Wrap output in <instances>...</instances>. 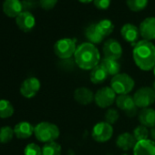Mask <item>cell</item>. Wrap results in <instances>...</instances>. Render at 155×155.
Masks as SVG:
<instances>
[{"mask_svg": "<svg viewBox=\"0 0 155 155\" xmlns=\"http://www.w3.org/2000/svg\"><path fill=\"white\" fill-rule=\"evenodd\" d=\"M132 56L135 64L144 71L153 69L155 67V46L148 40L142 39L133 46Z\"/></svg>", "mask_w": 155, "mask_h": 155, "instance_id": "1", "label": "cell"}, {"mask_svg": "<svg viewBox=\"0 0 155 155\" xmlns=\"http://www.w3.org/2000/svg\"><path fill=\"white\" fill-rule=\"evenodd\" d=\"M74 60L76 65L81 69L91 70L101 63V54L94 44L84 42L77 47Z\"/></svg>", "mask_w": 155, "mask_h": 155, "instance_id": "2", "label": "cell"}, {"mask_svg": "<svg viewBox=\"0 0 155 155\" xmlns=\"http://www.w3.org/2000/svg\"><path fill=\"white\" fill-rule=\"evenodd\" d=\"M34 134L38 140L44 143H48L55 141L59 137L60 131L56 124L48 121H42L35 126Z\"/></svg>", "mask_w": 155, "mask_h": 155, "instance_id": "3", "label": "cell"}, {"mask_svg": "<svg viewBox=\"0 0 155 155\" xmlns=\"http://www.w3.org/2000/svg\"><path fill=\"white\" fill-rule=\"evenodd\" d=\"M134 85V80L127 73H120L112 77L110 81V88L119 95L129 94L133 90Z\"/></svg>", "mask_w": 155, "mask_h": 155, "instance_id": "4", "label": "cell"}, {"mask_svg": "<svg viewBox=\"0 0 155 155\" xmlns=\"http://www.w3.org/2000/svg\"><path fill=\"white\" fill-rule=\"evenodd\" d=\"M77 49L76 40L69 38L58 39L54 45V52L60 59H68L75 54Z\"/></svg>", "mask_w": 155, "mask_h": 155, "instance_id": "5", "label": "cell"}, {"mask_svg": "<svg viewBox=\"0 0 155 155\" xmlns=\"http://www.w3.org/2000/svg\"><path fill=\"white\" fill-rule=\"evenodd\" d=\"M133 100L138 108H149L155 101V91L150 87H142L134 93Z\"/></svg>", "mask_w": 155, "mask_h": 155, "instance_id": "6", "label": "cell"}, {"mask_svg": "<svg viewBox=\"0 0 155 155\" xmlns=\"http://www.w3.org/2000/svg\"><path fill=\"white\" fill-rule=\"evenodd\" d=\"M116 93L110 87H103L97 91L94 96L95 103L102 109L109 108L116 101Z\"/></svg>", "mask_w": 155, "mask_h": 155, "instance_id": "7", "label": "cell"}, {"mask_svg": "<svg viewBox=\"0 0 155 155\" xmlns=\"http://www.w3.org/2000/svg\"><path fill=\"white\" fill-rule=\"evenodd\" d=\"M113 135L112 125L106 121H101L94 125L91 136L94 140L98 142H106L110 140Z\"/></svg>", "mask_w": 155, "mask_h": 155, "instance_id": "8", "label": "cell"}, {"mask_svg": "<svg viewBox=\"0 0 155 155\" xmlns=\"http://www.w3.org/2000/svg\"><path fill=\"white\" fill-rule=\"evenodd\" d=\"M116 105L117 107L125 112V114L129 117H134L137 113L138 107L136 106L133 96H130V94H124V95H119L116 98Z\"/></svg>", "mask_w": 155, "mask_h": 155, "instance_id": "9", "label": "cell"}, {"mask_svg": "<svg viewBox=\"0 0 155 155\" xmlns=\"http://www.w3.org/2000/svg\"><path fill=\"white\" fill-rule=\"evenodd\" d=\"M41 87L40 81L35 77H30L26 79L20 87V93L24 98L31 99L34 98L39 91Z\"/></svg>", "mask_w": 155, "mask_h": 155, "instance_id": "10", "label": "cell"}, {"mask_svg": "<svg viewBox=\"0 0 155 155\" xmlns=\"http://www.w3.org/2000/svg\"><path fill=\"white\" fill-rule=\"evenodd\" d=\"M102 51L106 58L118 60L122 56V47L120 43L114 38H110L105 41Z\"/></svg>", "mask_w": 155, "mask_h": 155, "instance_id": "11", "label": "cell"}, {"mask_svg": "<svg viewBox=\"0 0 155 155\" xmlns=\"http://www.w3.org/2000/svg\"><path fill=\"white\" fill-rule=\"evenodd\" d=\"M16 23L19 29L24 32H29L36 26V18L31 12L23 11L16 18Z\"/></svg>", "mask_w": 155, "mask_h": 155, "instance_id": "12", "label": "cell"}, {"mask_svg": "<svg viewBox=\"0 0 155 155\" xmlns=\"http://www.w3.org/2000/svg\"><path fill=\"white\" fill-rule=\"evenodd\" d=\"M140 34L143 39L150 41L155 39V18L149 17L143 19L140 25Z\"/></svg>", "mask_w": 155, "mask_h": 155, "instance_id": "13", "label": "cell"}, {"mask_svg": "<svg viewBox=\"0 0 155 155\" xmlns=\"http://www.w3.org/2000/svg\"><path fill=\"white\" fill-rule=\"evenodd\" d=\"M120 34L125 41L130 43L133 46L138 42L139 37L140 35L139 28L130 23H127L122 26L120 29Z\"/></svg>", "mask_w": 155, "mask_h": 155, "instance_id": "14", "label": "cell"}, {"mask_svg": "<svg viewBox=\"0 0 155 155\" xmlns=\"http://www.w3.org/2000/svg\"><path fill=\"white\" fill-rule=\"evenodd\" d=\"M3 12L9 18H17L23 12L21 0H5L2 7Z\"/></svg>", "mask_w": 155, "mask_h": 155, "instance_id": "15", "label": "cell"}, {"mask_svg": "<svg viewBox=\"0 0 155 155\" xmlns=\"http://www.w3.org/2000/svg\"><path fill=\"white\" fill-rule=\"evenodd\" d=\"M137 143L136 139L130 132H122L116 139V145L122 150H130L134 149Z\"/></svg>", "mask_w": 155, "mask_h": 155, "instance_id": "16", "label": "cell"}, {"mask_svg": "<svg viewBox=\"0 0 155 155\" xmlns=\"http://www.w3.org/2000/svg\"><path fill=\"white\" fill-rule=\"evenodd\" d=\"M95 94L86 87L78 88L74 91V100L81 105H89L94 101Z\"/></svg>", "mask_w": 155, "mask_h": 155, "instance_id": "17", "label": "cell"}, {"mask_svg": "<svg viewBox=\"0 0 155 155\" xmlns=\"http://www.w3.org/2000/svg\"><path fill=\"white\" fill-rule=\"evenodd\" d=\"M134 155H155V141L151 140H144L137 141L134 149Z\"/></svg>", "mask_w": 155, "mask_h": 155, "instance_id": "18", "label": "cell"}, {"mask_svg": "<svg viewBox=\"0 0 155 155\" xmlns=\"http://www.w3.org/2000/svg\"><path fill=\"white\" fill-rule=\"evenodd\" d=\"M34 129L35 127L31 123L28 121H21L15 126L14 132L18 139L25 140L31 137L34 134Z\"/></svg>", "mask_w": 155, "mask_h": 155, "instance_id": "19", "label": "cell"}, {"mask_svg": "<svg viewBox=\"0 0 155 155\" xmlns=\"http://www.w3.org/2000/svg\"><path fill=\"white\" fill-rule=\"evenodd\" d=\"M139 121L147 128L155 127V110L150 108L142 109L139 113Z\"/></svg>", "mask_w": 155, "mask_h": 155, "instance_id": "20", "label": "cell"}, {"mask_svg": "<svg viewBox=\"0 0 155 155\" xmlns=\"http://www.w3.org/2000/svg\"><path fill=\"white\" fill-rule=\"evenodd\" d=\"M85 37L89 40L90 43L92 44H100L103 40L104 37L101 33V31L98 28L97 23L96 24H91L89 25L85 29Z\"/></svg>", "mask_w": 155, "mask_h": 155, "instance_id": "21", "label": "cell"}, {"mask_svg": "<svg viewBox=\"0 0 155 155\" xmlns=\"http://www.w3.org/2000/svg\"><path fill=\"white\" fill-rule=\"evenodd\" d=\"M108 76L109 74L106 71V69L101 64H99L98 66H96L94 68L91 69L90 79L93 84H101L106 81Z\"/></svg>", "mask_w": 155, "mask_h": 155, "instance_id": "22", "label": "cell"}, {"mask_svg": "<svg viewBox=\"0 0 155 155\" xmlns=\"http://www.w3.org/2000/svg\"><path fill=\"white\" fill-rule=\"evenodd\" d=\"M100 64L106 69V71L108 72L109 75L114 77V76L120 74V64L118 62V60L103 58L101 60V63Z\"/></svg>", "mask_w": 155, "mask_h": 155, "instance_id": "23", "label": "cell"}, {"mask_svg": "<svg viewBox=\"0 0 155 155\" xmlns=\"http://www.w3.org/2000/svg\"><path fill=\"white\" fill-rule=\"evenodd\" d=\"M14 114V107L8 100H0V118L8 119Z\"/></svg>", "mask_w": 155, "mask_h": 155, "instance_id": "24", "label": "cell"}, {"mask_svg": "<svg viewBox=\"0 0 155 155\" xmlns=\"http://www.w3.org/2000/svg\"><path fill=\"white\" fill-rule=\"evenodd\" d=\"M42 155H61V146L56 141L45 143L42 147Z\"/></svg>", "mask_w": 155, "mask_h": 155, "instance_id": "25", "label": "cell"}, {"mask_svg": "<svg viewBox=\"0 0 155 155\" xmlns=\"http://www.w3.org/2000/svg\"><path fill=\"white\" fill-rule=\"evenodd\" d=\"M97 26H98L99 30L101 31V33L102 34V36L104 38L110 36L113 32V30H114L113 23L110 19H107V18L101 19V21H99L97 23Z\"/></svg>", "mask_w": 155, "mask_h": 155, "instance_id": "26", "label": "cell"}, {"mask_svg": "<svg viewBox=\"0 0 155 155\" xmlns=\"http://www.w3.org/2000/svg\"><path fill=\"white\" fill-rule=\"evenodd\" d=\"M15 135L14 129L9 126H3L0 128V142L8 143L12 140Z\"/></svg>", "mask_w": 155, "mask_h": 155, "instance_id": "27", "label": "cell"}, {"mask_svg": "<svg viewBox=\"0 0 155 155\" xmlns=\"http://www.w3.org/2000/svg\"><path fill=\"white\" fill-rule=\"evenodd\" d=\"M149 0H126L128 8L133 12H139L143 10L147 5Z\"/></svg>", "mask_w": 155, "mask_h": 155, "instance_id": "28", "label": "cell"}, {"mask_svg": "<svg viewBox=\"0 0 155 155\" xmlns=\"http://www.w3.org/2000/svg\"><path fill=\"white\" fill-rule=\"evenodd\" d=\"M134 138L136 139L137 141H140V140H148L149 135H150V131L148 130V128L143 126V125H139L137 126L133 132H132Z\"/></svg>", "mask_w": 155, "mask_h": 155, "instance_id": "29", "label": "cell"}, {"mask_svg": "<svg viewBox=\"0 0 155 155\" xmlns=\"http://www.w3.org/2000/svg\"><path fill=\"white\" fill-rule=\"evenodd\" d=\"M25 155H42V148L36 143H28L24 149Z\"/></svg>", "mask_w": 155, "mask_h": 155, "instance_id": "30", "label": "cell"}, {"mask_svg": "<svg viewBox=\"0 0 155 155\" xmlns=\"http://www.w3.org/2000/svg\"><path fill=\"white\" fill-rule=\"evenodd\" d=\"M119 112L115 109H109L105 113V121L109 124H115L119 120Z\"/></svg>", "mask_w": 155, "mask_h": 155, "instance_id": "31", "label": "cell"}, {"mask_svg": "<svg viewBox=\"0 0 155 155\" xmlns=\"http://www.w3.org/2000/svg\"><path fill=\"white\" fill-rule=\"evenodd\" d=\"M39 5L37 0H22V7L23 11H31L32 9L36 8Z\"/></svg>", "mask_w": 155, "mask_h": 155, "instance_id": "32", "label": "cell"}, {"mask_svg": "<svg viewBox=\"0 0 155 155\" xmlns=\"http://www.w3.org/2000/svg\"><path fill=\"white\" fill-rule=\"evenodd\" d=\"M58 0H38L39 6L45 10H50L55 8Z\"/></svg>", "mask_w": 155, "mask_h": 155, "instance_id": "33", "label": "cell"}, {"mask_svg": "<svg viewBox=\"0 0 155 155\" xmlns=\"http://www.w3.org/2000/svg\"><path fill=\"white\" fill-rule=\"evenodd\" d=\"M111 0H93L94 6L101 10H105L110 6Z\"/></svg>", "mask_w": 155, "mask_h": 155, "instance_id": "34", "label": "cell"}, {"mask_svg": "<svg viewBox=\"0 0 155 155\" xmlns=\"http://www.w3.org/2000/svg\"><path fill=\"white\" fill-rule=\"evenodd\" d=\"M150 136L151 140L155 141V127H153V128L150 129Z\"/></svg>", "mask_w": 155, "mask_h": 155, "instance_id": "35", "label": "cell"}, {"mask_svg": "<svg viewBox=\"0 0 155 155\" xmlns=\"http://www.w3.org/2000/svg\"><path fill=\"white\" fill-rule=\"evenodd\" d=\"M80 2L81 3H84V4H87V3H91V2H93V0H79Z\"/></svg>", "mask_w": 155, "mask_h": 155, "instance_id": "36", "label": "cell"}, {"mask_svg": "<svg viewBox=\"0 0 155 155\" xmlns=\"http://www.w3.org/2000/svg\"><path fill=\"white\" fill-rule=\"evenodd\" d=\"M152 89L154 90V91H155V81L153 82V84H152Z\"/></svg>", "mask_w": 155, "mask_h": 155, "instance_id": "37", "label": "cell"}, {"mask_svg": "<svg viewBox=\"0 0 155 155\" xmlns=\"http://www.w3.org/2000/svg\"><path fill=\"white\" fill-rule=\"evenodd\" d=\"M153 73H154V76H155V67H154V68H153Z\"/></svg>", "mask_w": 155, "mask_h": 155, "instance_id": "38", "label": "cell"}]
</instances>
